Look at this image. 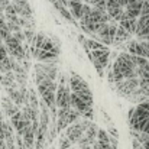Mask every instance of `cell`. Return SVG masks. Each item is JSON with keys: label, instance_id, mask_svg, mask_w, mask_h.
<instances>
[{"label": "cell", "instance_id": "cell-21", "mask_svg": "<svg viewBox=\"0 0 149 149\" xmlns=\"http://www.w3.org/2000/svg\"><path fill=\"white\" fill-rule=\"evenodd\" d=\"M109 133L113 135V138H116V139H117V136H119V133H117V130H116L114 127H109Z\"/></svg>", "mask_w": 149, "mask_h": 149}, {"label": "cell", "instance_id": "cell-16", "mask_svg": "<svg viewBox=\"0 0 149 149\" xmlns=\"http://www.w3.org/2000/svg\"><path fill=\"white\" fill-rule=\"evenodd\" d=\"M23 36H25V39L28 41V44L33 42V39H35V33H33L32 29H26V31L23 32Z\"/></svg>", "mask_w": 149, "mask_h": 149}, {"label": "cell", "instance_id": "cell-14", "mask_svg": "<svg viewBox=\"0 0 149 149\" xmlns=\"http://www.w3.org/2000/svg\"><path fill=\"white\" fill-rule=\"evenodd\" d=\"M139 90L149 99V80L145 78H139Z\"/></svg>", "mask_w": 149, "mask_h": 149}, {"label": "cell", "instance_id": "cell-29", "mask_svg": "<svg viewBox=\"0 0 149 149\" xmlns=\"http://www.w3.org/2000/svg\"><path fill=\"white\" fill-rule=\"evenodd\" d=\"M70 149H75V148H70Z\"/></svg>", "mask_w": 149, "mask_h": 149}, {"label": "cell", "instance_id": "cell-12", "mask_svg": "<svg viewBox=\"0 0 149 149\" xmlns=\"http://www.w3.org/2000/svg\"><path fill=\"white\" fill-rule=\"evenodd\" d=\"M129 38H130V35H129L126 31H123V29L117 25V29H116V33H114V38H113V44H114V45H119V44L127 41Z\"/></svg>", "mask_w": 149, "mask_h": 149}, {"label": "cell", "instance_id": "cell-13", "mask_svg": "<svg viewBox=\"0 0 149 149\" xmlns=\"http://www.w3.org/2000/svg\"><path fill=\"white\" fill-rule=\"evenodd\" d=\"M86 44H87V48H88V51H90V52H91V51L107 49V47L101 45V44H100V42H97L96 39H87V41H86Z\"/></svg>", "mask_w": 149, "mask_h": 149}, {"label": "cell", "instance_id": "cell-19", "mask_svg": "<svg viewBox=\"0 0 149 149\" xmlns=\"http://www.w3.org/2000/svg\"><path fill=\"white\" fill-rule=\"evenodd\" d=\"M12 36L19 42V44H22L23 41H25V36H23V32L22 31H19V32H15V33H12Z\"/></svg>", "mask_w": 149, "mask_h": 149}, {"label": "cell", "instance_id": "cell-31", "mask_svg": "<svg viewBox=\"0 0 149 149\" xmlns=\"http://www.w3.org/2000/svg\"><path fill=\"white\" fill-rule=\"evenodd\" d=\"M32 149H33V148H32Z\"/></svg>", "mask_w": 149, "mask_h": 149}, {"label": "cell", "instance_id": "cell-1", "mask_svg": "<svg viewBox=\"0 0 149 149\" xmlns=\"http://www.w3.org/2000/svg\"><path fill=\"white\" fill-rule=\"evenodd\" d=\"M114 72H119L125 80L126 78H138V72L136 68L133 67L132 61H130V55L127 52H122L117 55L114 64H113V70Z\"/></svg>", "mask_w": 149, "mask_h": 149}, {"label": "cell", "instance_id": "cell-10", "mask_svg": "<svg viewBox=\"0 0 149 149\" xmlns=\"http://www.w3.org/2000/svg\"><path fill=\"white\" fill-rule=\"evenodd\" d=\"M1 107H3V111L6 113V116H7V117H12L13 114H16V113L19 111V107H17V106H15L9 97H3Z\"/></svg>", "mask_w": 149, "mask_h": 149}, {"label": "cell", "instance_id": "cell-7", "mask_svg": "<svg viewBox=\"0 0 149 149\" xmlns=\"http://www.w3.org/2000/svg\"><path fill=\"white\" fill-rule=\"evenodd\" d=\"M10 125H12V127L16 130L17 136H22V135H23V130H25V122H23V119H22L20 111H17L16 114H13V116L10 117Z\"/></svg>", "mask_w": 149, "mask_h": 149}, {"label": "cell", "instance_id": "cell-20", "mask_svg": "<svg viewBox=\"0 0 149 149\" xmlns=\"http://www.w3.org/2000/svg\"><path fill=\"white\" fill-rule=\"evenodd\" d=\"M4 58H7V52H6V47H4V44L1 42V44H0V61H1V59H4Z\"/></svg>", "mask_w": 149, "mask_h": 149}, {"label": "cell", "instance_id": "cell-2", "mask_svg": "<svg viewBox=\"0 0 149 149\" xmlns=\"http://www.w3.org/2000/svg\"><path fill=\"white\" fill-rule=\"evenodd\" d=\"M70 88H71V91H72L75 96H78L83 101H86L87 104L93 106V93H91V90L88 88V84H87L78 74H71Z\"/></svg>", "mask_w": 149, "mask_h": 149}, {"label": "cell", "instance_id": "cell-5", "mask_svg": "<svg viewBox=\"0 0 149 149\" xmlns=\"http://www.w3.org/2000/svg\"><path fill=\"white\" fill-rule=\"evenodd\" d=\"M83 135H84V129H83L80 120L75 122V123H72V125H70V126L65 129V138H67L71 143H77V142L81 139Z\"/></svg>", "mask_w": 149, "mask_h": 149}, {"label": "cell", "instance_id": "cell-15", "mask_svg": "<svg viewBox=\"0 0 149 149\" xmlns=\"http://www.w3.org/2000/svg\"><path fill=\"white\" fill-rule=\"evenodd\" d=\"M90 4L94 6V9H97V10L106 12V0H91Z\"/></svg>", "mask_w": 149, "mask_h": 149}, {"label": "cell", "instance_id": "cell-11", "mask_svg": "<svg viewBox=\"0 0 149 149\" xmlns=\"http://www.w3.org/2000/svg\"><path fill=\"white\" fill-rule=\"evenodd\" d=\"M136 25H138V19H126V20L119 22V26H120L123 31H126L130 36L135 35V32H136Z\"/></svg>", "mask_w": 149, "mask_h": 149}, {"label": "cell", "instance_id": "cell-8", "mask_svg": "<svg viewBox=\"0 0 149 149\" xmlns=\"http://www.w3.org/2000/svg\"><path fill=\"white\" fill-rule=\"evenodd\" d=\"M20 138H22L23 145H25V148L26 149H32L33 148V145H35V132L32 130V127H31V126L25 127L23 135H22Z\"/></svg>", "mask_w": 149, "mask_h": 149}, {"label": "cell", "instance_id": "cell-17", "mask_svg": "<svg viewBox=\"0 0 149 149\" xmlns=\"http://www.w3.org/2000/svg\"><path fill=\"white\" fill-rule=\"evenodd\" d=\"M71 145H72V143H71L65 136L61 138V141H59V149H70L71 148Z\"/></svg>", "mask_w": 149, "mask_h": 149}, {"label": "cell", "instance_id": "cell-18", "mask_svg": "<svg viewBox=\"0 0 149 149\" xmlns=\"http://www.w3.org/2000/svg\"><path fill=\"white\" fill-rule=\"evenodd\" d=\"M149 15V3L146 0L142 1V7H141V16H148Z\"/></svg>", "mask_w": 149, "mask_h": 149}, {"label": "cell", "instance_id": "cell-3", "mask_svg": "<svg viewBox=\"0 0 149 149\" xmlns=\"http://www.w3.org/2000/svg\"><path fill=\"white\" fill-rule=\"evenodd\" d=\"M55 107L58 109H71V93L65 86V80L61 75V83L56 86L55 91Z\"/></svg>", "mask_w": 149, "mask_h": 149}, {"label": "cell", "instance_id": "cell-22", "mask_svg": "<svg viewBox=\"0 0 149 149\" xmlns=\"http://www.w3.org/2000/svg\"><path fill=\"white\" fill-rule=\"evenodd\" d=\"M142 132H143V133H146V135H149V119L146 120V123L143 125V129H142Z\"/></svg>", "mask_w": 149, "mask_h": 149}, {"label": "cell", "instance_id": "cell-30", "mask_svg": "<svg viewBox=\"0 0 149 149\" xmlns=\"http://www.w3.org/2000/svg\"><path fill=\"white\" fill-rule=\"evenodd\" d=\"M146 1H148V3H149V0H146Z\"/></svg>", "mask_w": 149, "mask_h": 149}, {"label": "cell", "instance_id": "cell-27", "mask_svg": "<svg viewBox=\"0 0 149 149\" xmlns=\"http://www.w3.org/2000/svg\"><path fill=\"white\" fill-rule=\"evenodd\" d=\"M127 1L130 3V1H143V0H127Z\"/></svg>", "mask_w": 149, "mask_h": 149}, {"label": "cell", "instance_id": "cell-6", "mask_svg": "<svg viewBox=\"0 0 149 149\" xmlns=\"http://www.w3.org/2000/svg\"><path fill=\"white\" fill-rule=\"evenodd\" d=\"M141 7H142V1H130L123 10L129 19H138L141 16Z\"/></svg>", "mask_w": 149, "mask_h": 149}, {"label": "cell", "instance_id": "cell-24", "mask_svg": "<svg viewBox=\"0 0 149 149\" xmlns=\"http://www.w3.org/2000/svg\"><path fill=\"white\" fill-rule=\"evenodd\" d=\"M142 148H143V149H149V141H146V142L142 145Z\"/></svg>", "mask_w": 149, "mask_h": 149}, {"label": "cell", "instance_id": "cell-26", "mask_svg": "<svg viewBox=\"0 0 149 149\" xmlns=\"http://www.w3.org/2000/svg\"><path fill=\"white\" fill-rule=\"evenodd\" d=\"M145 44V47H146V49H148V52H149V42H143Z\"/></svg>", "mask_w": 149, "mask_h": 149}, {"label": "cell", "instance_id": "cell-9", "mask_svg": "<svg viewBox=\"0 0 149 149\" xmlns=\"http://www.w3.org/2000/svg\"><path fill=\"white\" fill-rule=\"evenodd\" d=\"M81 9H83L81 1H68V4H67V10L70 12V15L78 20L81 19Z\"/></svg>", "mask_w": 149, "mask_h": 149}, {"label": "cell", "instance_id": "cell-28", "mask_svg": "<svg viewBox=\"0 0 149 149\" xmlns=\"http://www.w3.org/2000/svg\"><path fill=\"white\" fill-rule=\"evenodd\" d=\"M145 39H146V42H149V35L146 36V38H145Z\"/></svg>", "mask_w": 149, "mask_h": 149}, {"label": "cell", "instance_id": "cell-23", "mask_svg": "<svg viewBox=\"0 0 149 149\" xmlns=\"http://www.w3.org/2000/svg\"><path fill=\"white\" fill-rule=\"evenodd\" d=\"M133 111H135V107H132V109L129 110V113H127V117H129V120H130V117L133 116Z\"/></svg>", "mask_w": 149, "mask_h": 149}, {"label": "cell", "instance_id": "cell-4", "mask_svg": "<svg viewBox=\"0 0 149 149\" xmlns=\"http://www.w3.org/2000/svg\"><path fill=\"white\" fill-rule=\"evenodd\" d=\"M139 88V78H126L122 83L116 84V90L123 97H130L136 90Z\"/></svg>", "mask_w": 149, "mask_h": 149}, {"label": "cell", "instance_id": "cell-25", "mask_svg": "<svg viewBox=\"0 0 149 149\" xmlns=\"http://www.w3.org/2000/svg\"><path fill=\"white\" fill-rule=\"evenodd\" d=\"M4 120H3V113H1V110H0V123H3Z\"/></svg>", "mask_w": 149, "mask_h": 149}]
</instances>
